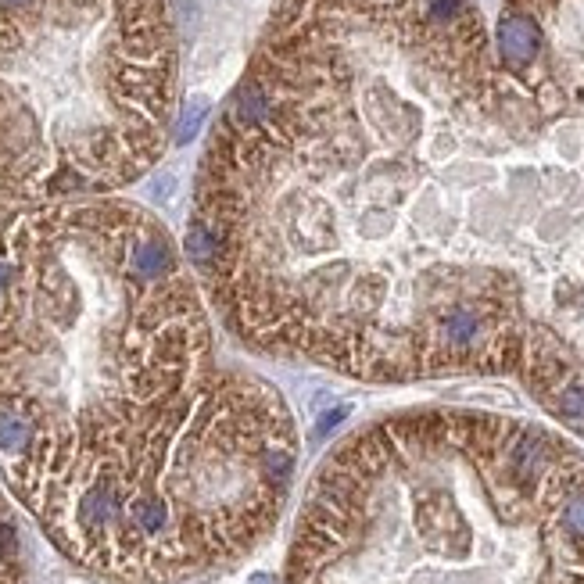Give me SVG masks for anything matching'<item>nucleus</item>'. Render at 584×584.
<instances>
[{
  "label": "nucleus",
  "mask_w": 584,
  "mask_h": 584,
  "mask_svg": "<svg viewBox=\"0 0 584 584\" xmlns=\"http://www.w3.org/2000/svg\"><path fill=\"white\" fill-rule=\"evenodd\" d=\"M183 251L251 352L584 434V0H276Z\"/></svg>",
  "instance_id": "1"
},
{
  "label": "nucleus",
  "mask_w": 584,
  "mask_h": 584,
  "mask_svg": "<svg viewBox=\"0 0 584 584\" xmlns=\"http://www.w3.org/2000/svg\"><path fill=\"white\" fill-rule=\"evenodd\" d=\"M215 370L208 294L147 208L51 201L0 219V466L15 495L133 445Z\"/></svg>",
  "instance_id": "2"
},
{
  "label": "nucleus",
  "mask_w": 584,
  "mask_h": 584,
  "mask_svg": "<svg viewBox=\"0 0 584 584\" xmlns=\"http://www.w3.org/2000/svg\"><path fill=\"white\" fill-rule=\"evenodd\" d=\"M284 584H584V452L524 416H380L316 466Z\"/></svg>",
  "instance_id": "3"
},
{
  "label": "nucleus",
  "mask_w": 584,
  "mask_h": 584,
  "mask_svg": "<svg viewBox=\"0 0 584 584\" xmlns=\"http://www.w3.org/2000/svg\"><path fill=\"white\" fill-rule=\"evenodd\" d=\"M298 473V423L273 380L215 370L137 445L33 491L54 545L115 584H180L266 542Z\"/></svg>",
  "instance_id": "4"
},
{
  "label": "nucleus",
  "mask_w": 584,
  "mask_h": 584,
  "mask_svg": "<svg viewBox=\"0 0 584 584\" xmlns=\"http://www.w3.org/2000/svg\"><path fill=\"white\" fill-rule=\"evenodd\" d=\"M169 0H0V201L112 194L176 119Z\"/></svg>",
  "instance_id": "5"
}]
</instances>
